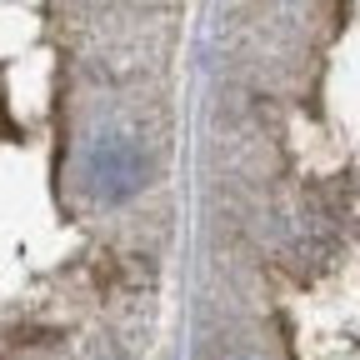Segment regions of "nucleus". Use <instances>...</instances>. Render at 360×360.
Returning <instances> with one entry per match:
<instances>
[{
	"instance_id": "1",
	"label": "nucleus",
	"mask_w": 360,
	"mask_h": 360,
	"mask_svg": "<svg viewBox=\"0 0 360 360\" xmlns=\"http://www.w3.org/2000/svg\"><path fill=\"white\" fill-rule=\"evenodd\" d=\"M85 186L101 200H130L146 186V150L125 141V135H105L85 155Z\"/></svg>"
}]
</instances>
